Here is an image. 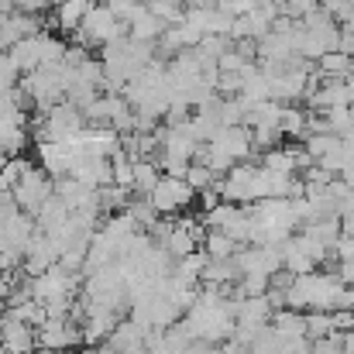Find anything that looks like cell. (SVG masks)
<instances>
[{
	"instance_id": "5bb4252c",
	"label": "cell",
	"mask_w": 354,
	"mask_h": 354,
	"mask_svg": "<svg viewBox=\"0 0 354 354\" xmlns=\"http://www.w3.org/2000/svg\"><path fill=\"white\" fill-rule=\"evenodd\" d=\"M165 28H169V24H165L162 17H155V14L141 3V10L127 21V38H134V41H151V45H155Z\"/></svg>"
},
{
	"instance_id": "7bdbcfd3",
	"label": "cell",
	"mask_w": 354,
	"mask_h": 354,
	"mask_svg": "<svg viewBox=\"0 0 354 354\" xmlns=\"http://www.w3.org/2000/svg\"><path fill=\"white\" fill-rule=\"evenodd\" d=\"M354 214V189H348L344 196H337V217H351Z\"/></svg>"
},
{
	"instance_id": "816d5d0a",
	"label": "cell",
	"mask_w": 354,
	"mask_h": 354,
	"mask_svg": "<svg viewBox=\"0 0 354 354\" xmlns=\"http://www.w3.org/2000/svg\"><path fill=\"white\" fill-rule=\"evenodd\" d=\"M55 3H62V0H52V7H55Z\"/></svg>"
},
{
	"instance_id": "8d00e7d4",
	"label": "cell",
	"mask_w": 354,
	"mask_h": 354,
	"mask_svg": "<svg viewBox=\"0 0 354 354\" xmlns=\"http://www.w3.org/2000/svg\"><path fill=\"white\" fill-rule=\"evenodd\" d=\"M310 354H344V348H341V334L330 330L327 337H317V341L310 344Z\"/></svg>"
},
{
	"instance_id": "f35d334b",
	"label": "cell",
	"mask_w": 354,
	"mask_h": 354,
	"mask_svg": "<svg viewBox=\"0 0 354 354\" xmlns=\"http://www.w3.org/2000/svg\"><path fill=\"white\" fill-rule=\"evenodd\" d=\"M244 66H248V59H244V55L237 52L234 45H231V48H227V52H224V55L217 59V69H224V73H241Z\"/></svg>"
},
{
	"instance_id": "30bf717a",
	"label": "cell",
	"mask_w": 354,
	"mask_h": 354,
	"mask_svg": "<svg viewBox=\"0 0 354 354\" xmlns=\"http://www.w3.org/2000/svg\"><path fill=\"white\" fill-rule=\"evenodd\" d=\"M38 31H45V21H41L38 14H28V10H10V14L0 21V38H3V45H14V41H21V38L38 35Z\"/></svg>"
},
{
	"instance_id": "4dcf8cb0",
	"label": "cell",
	"mask_w": 354,
	"mask_h": 354,
	"mask_svg": "<svg viewBox=\"0 0 354 354\" xmlns=\"http://www.w3.org/2000/svg\"><path fill=\"white\" fill-rule=\"evenodd\" d=\"M214 172L203 165V162H189V169H186V183L193 186V193H203V189H210L214 186Z\"/></svg>"
},
{
	"instance_id": "8992f818",
	"label": "cell",
	"mask_w": 354,
	"mask_h": 354,
	"mask_svg": "<svg viewBox=\"0 0 354 354\" xmlns=\"http://www.w3.org/2000/svg\"><path fill=\"white\" fill-rule=\"evenodd\" d=\"M52 193H55V179H52L41 165H28L24 176H21V179L14 183V189H10L14 203H17L24 214H35V210L41 207V200L52 196Z\"/></svg>"
},
{
	"instance_id": "484cf974",
	"label": "cell",
	"mask_w": 354,
	"mask_h": 354,
	"mask_svg": "<svg viewBox=\"0 0 354 354\" xmlns=\"http://www.w3.org/2000/svg\"><path fill=\"white\" fill-rule=\"evenodd\" d=\"M111 176H114V186H124V189L134 186V158L124 148L111 155Z\"/></svg>"
},
{
	"instance_id": "836d02e7",
	"label": "cell",
	"mask_w": 354,
	"mask_h": 354,
	"mask_svg": "<svg viewBox=\"0 0 354 354\" xmlns=\"http://www.w3.org/2000/svg\"><path fill=\"white\" fill-rule=\"evenodd\" d=\"M320 7L337 21V24H348L351 21V14H354V3L351 0H320Z\"/></svg>"
},
{
	"instance_id": "2e32d148",
	"label": "cell",
	"mask_w": 354,
	"mask_h": 354,
	"mask_svg": "<svg viewBox=\"0 0 354 354\" xmlns=\"http://www.w3.org/2000/svg\"><path fill=\"white\" fill-rule=\"evenodd\" d=\"M313 66H317L320 80H344V76L354 73V55L341 52V48H330V52H324Z\"/></svg>"
},
{
	"instance_id": "7402d4cb",
	"label": "cell",
	"mask_w": 354,
	"mask_h": 354,
	"mask_svg": "<svg viewBox=\"0 0 354 354\" xmlns=\"http://www.w3.org/2000/svg\"><path fill=\"white\" fill-rule=\"evenodd\" d=\"M162 244H165V251H169L172 258H186L189 251H196V248H200V241L189 234V227H186L183 221H176V227L169 231V237H165Z\"/></svg>"
},
{
	"instance_id": "7dc6e473",
	"label": "cell",
	"mask_w": 354,
	"mask_h": 354,
	"mask_svg": "<svg viewBox=\"0 0 354 354\" xmlns=\"http://www.w3.org/2000/svg\"><path fill=\"white\" fill-rule=\"evenodd\" d=\"M183 7H214V0H183Z\"/></svg>"
},
{
	"instance_id": "ee69618b",
	"label": "cell",
	"mask_w": 354,
	"mask_h": 354,
	"mask_svg": "<svg viewBox=\"0 0 354 354\" xmlns=\"http://www.w3.org/2000/svg\"><path fill=\"white\" fill-rule=\"evenodd\" d=\"M337 179H341V183H344L348 189H354V162H348V165H344V169L337 172Z\"/></svg>"
},
{
	"instance_id": "44dd1931",
	"label": "cell",
	"mask_w": 354,
	"mask_h": 354,
	"mask_svg": "<svg viewBox=\"0 0 354 354\" xmlns=\"http://www.w3.org/2000/svg\"><path fill=\"white\" fill-rule=\"evenodd\" d=\"M158 176H162V169L155 165V158H134V186H131V193L148 196L155 189Z\"/></svg>"
},
{
	"instance_id": "3957f363",
	"label": "cell",
	"mask_w": 354,
	"mask_h": 354,
	"mask_svg": "<svg viewBox=\"0 0 354 354\" xmlns=\"http://www.w3.org/2000/svg\"><path fill=\"white\" fill-rule=\"evenodd\" d=\"M35 231H38V227H35V217L24 214L17 203L0 207V254L21 261V254H24L28 241L35 237Z\"/></svg>"
},
{
	"instance_id": "d590c367",
	"label": "cell",
	"mask_w": 354,
	"mask_h": 354,
	"mask_svg": "<svg viewBox=\"0 0 354 354\" xmlns=\"http://www.w3.org/2000/svg\"><path fill=\"white\" fill-rule=\"evenodd\" d=\"M141 3H145V0H104V7H107L114 17H120V21H131V17L141 10Z\"/></svg>"
},
{
	"instance_id": "52a82bcc",
	"label": "cell",
	"mask_w": 354,
	"mask_h": 354,
	"mask_svg": "<svg viewBox=\"0 0 354 354\" xmlns=\"http://www.w3.org/2000/svg\"><path fill=\"white\" fill-rule=\"evenodd\" d=\"M83 155H86V151H83L80 141H41V145H38V165H41L52 179L69 176Z\"/></svg>"
},
{
	"instance_id": "ab89813d",
	"label": "cell",
	"mask_w": 354,
	"mask_h": 354,
	"mask_svg": "<svg viewBox=\"0 0 354 354\" xmlns=\"http://www.w3.org/2000/svg\"><path fill=\"white\" fill-rule=\"evenodd\" d=\"M310 337L306 334H292V337H282V354H310Z\"/></svg>"
},
{
	"instance_id": "6da1fadb",
	"label": "cell",
	"mask_w": 354,
	"mask_h": 354,
	"mask_svg": "<svg viewBox=\"0 0 354 354\" xmlns=\"http://www.w3.org/2000/svg\"><path fill=\"white\" fill-rule=\"evenodd\" d=\"M38 124H35V145H41V141H76L80 138V131L86 127V118H83V111L76 107V104H69V100H59V104H52L45 114H35Z\"/></svg>"
},
{
	"instance_id": "8fae6325",
	"label": "cell",
	"mask_w": 354,
	"mask_h": 354,
	"mask_svg": "<svg viewBox=\"0 0 354 354\" xmlns=\"http://www.w3.org/2000/svg\"><path fill=\"white\" fill-rule=\"evenodd\" d=\"M69 176H76V179L86 183L90 189H100V186H111V183H114V176H111V158H107V155H90V151L76 162V169H73Z\"/></svg>"
},
{
	"instance_id": "277c9868",
	"label": "cell",
	"mask_w": 354,
	"mask_h": 354,
	"mask_svg": "<svg viewBox=\"0 0 354 354\" xmlns=\"http://www.w3.org/2000/svg\"><path fill=\"white\" fill-rule=\"evenodd\" d=\"M35 341L41 351H69L76 344H83V330H80V320L73 317H45L38 327H35Z\"/></svg>"
},
{
	"instance_id": "ffe728a7",
	"label": "cell",
	"mask_w": 354,
	"mask_h": 354,
	"mask_svg": "<svg viewBox=\"0 0 354 354\" xmlns=\"http://www.w3.org/2000/svg\"><path fill=\"white\" fill-rule=\"evenodd\" d=\"M306 114H310V111H303V107H296V104H282V114H279L282 138L303 141V138H306Z\"/></svg>"
},
{
	"instance_id": "4316f807",
	"label": "cell",
	"mask_w": 354,
	"mask_h": 354,
	"mask_svg": "<svg viewBox=\"0 0 354 354\" xmlns=\"http://www.w3.org/2000/svg\"><path fill=\"white\" fill-rule=\"evenodd\" d=\"M324 120H327V131H334V134H351L354 131V107L351 104H341V107H330V111H324Z\"/></svg>"
},
{
	"instance_id": "e0dca14e",
	"label": "cell",
	"mask_w": 354,
	"mask_h": 354,
	"mask_svg": "<svg viewBox=\"0 0 354 354\" xmlns=\"http://www.w3.org/2000/svg\"><path fill=\"white\" fill-rule=\"evenodd\" d=\"M31 217H35V227H38V231H52L55 224H62V221L69 217V207L52 193V196H45V200H41V207H38Z\"/></svg>"
},
{
	"instance_id": "60d3db41",
	"label": "cell",
	"mask_w": 354,
	"mask_h": 354,
	"mask_svg": "<svg viewBox=\"0 0 354 354\" xmlns=\"http://www.w3.org/2000/svg\"><path fill=\"white\" fill-rule=\"evenodd\" d=\"M330 324L334 330H354V310H330Z\"/></svg>"
},
{
	"instance_id": "4fadbf2b",
	"label": "cell",
	"mask_w": 354,
	"mask_h": 354,
	"mask_svg": "<svg viewBox=\"0 0 354 354\" xmlns=\"http://www.w3.org/2000/svg\"><path fill=\"white\" fill-rule=\"evenodd\" d=\"M90 7H93V0H62V3L52 7L48 24H52L55 31H62V35H73V31L83 24V17H86Z\"/></svg>"
},
{
	"instance_id": "bcb514c9",
	"label": "cell",
	"mask_w": 354,
	"mask_h": 354,
	"mask_svg": "<svg viewBox=\"0 0 354 354\" xmlns=\"http://www.w3.org/2000/svg\"><path fill=\"white\" fill-rule=\"evenodd\" d=\"M344 90H348V104L354 107V73L351 76H344Z\"/></svg>"
},
{
	"instance_id": "d6986e66",
	"label": "cell",
	"mask_w": 354,
	"mask_h": 354,
	"mask_svg": "<svg viewBox=\"0 0 354 354\" xmlns=\"http://www.w3.org/2000/svg\"><path fill=\"white\" fill-rule=\"evenodd\" d=\"M241 248L234 237H227L224 231H207L203 241H200V251L214 261H224V258H234V251Z\"/></svg>"
},
{
	"instance_id": "ac0fdd59",
	"label": "cell",
	"mask_w": 354,
	"mask_h": 354,
	"mask_svg": "<svg viewBox=\"0 0 354 354\" xmlns=\"http://www.w3.org/2000/svg\"><path fill=\"white\" fill-rule=\"evenodd\" d=\"M268 324H272V327H275L282 337L306 334V310H289V306H282V310H272Z\"/></svg>"
},
{
	"instance_id": "f907efd6",
	"label": "cell",
	"mask_w": 354,
	"mask_h": 354,
	"mask_svg": "<svg viewBox=\"0 0 354 354\" xmlns=\"http://www.w3.org/2000/svg\"><path fill=\"white\" fill-rule=\"evenodd\" d=\"M258 3H275V7H282V0H258Z\"/></svg>"
},
{
	"instance_id": "1f68e13d",
	"label": "cell",
	"mask_w": 354,
	"mask_h": 354,
	"mask_svg": "<svg viewBox=\"0 0 354 354\" xmlns=\"http://www.w3.org/2000/svg\"><path fill=\"white\" fill-rule=\"evenodd\" d=\"M237 289H241V296H265V289H268V275H254V272H248V275L237 279Z\"/></svg>"
},
{
	"instance_id": "cb8c5ba5",
	"label": "cell",
	"mask_w": 354,
	"mask_h": 354,
	"mask_svg": "<svg viewBox=\"0 0 354 354\" xmlns=\"http://www.w3.org/2000/svg\"><path fill=\"white\" fill-rule=\"evenodd\" d=\"M261 165L272 169V172H296V151H292V145L289 148H282V145L265 148V162Z\"/></svg>"
},
{
	"instance_id": "d6a6232c",
	"label": "cell",
	"mask_w": 354,
	"mask_h": 354,
	"mask_svg": "<svg viewBox=\"0 0 354 354\" xmlns=\"http://www.w3.org/2000/svg\"><path fill=\"white\" fill-rule=\"evenodd\" d=\"M214 90H217L221 97H237V93H241V73H224V69H217Z\"/></svg>"
},
{
	"instance_id": "5b68a950",
	"label": "cell",
	"mask_w": 354,
	"mask_h": 354,
	"mask_svg": "<svg viewBox=\"0 0 354 354\" xmlns=\"http://www.w3.org/2000/svg\"><path fill=\"white\" fill-rule=\"evenodd\" d=\"M148 200H151V207H155L158 217H176L179 210H186V207L196 200V193H193V186H189L186 179H179V176H158V183H155V189L148 193Z\"/></svg>"
},
{
	"instance_id": "c3c4849f",
	"label": "cell",
	"mask_w": 354,
	"mask_h": 354,
	"mask_svg": "<svg viewBox=\"0 0 354 354\" xmlns=\"http://www.w3.org/2000/svg\"><path fill=\"white\" fill-rule=\"evenodd\" d=\"M10 10H14V0H0V21H3Z\"/></svg>"
},
{
	"instance_id": "7a4b0ae2",
	"label": "cell",
	"mask_w": 354,
	"mask_h": 354,
	"mask_svg": "<svg viewBox=\"0 0 354 354\" xmlns=\"http://www.w3.org/2000/svg\"><path fill=\"white\" fill-rule=\"evenodd\" d=\"M124 35H127V21L114 17L104 3H93V7L86 10L83 24L73 31L76 45H83V48H100V45H107V41H114V38H124Z\"/></svg>"
},
{
	"instance_id": "f1b7e54d",
	"label": "cell",
	"mask_w": 354,
	"mask_h": 354,
	"mask_svg": "<svg viewBox=\"0 0 354 354\" xmlns=\"http://www.w3.org/2000/svg\"><path fill=\"white\" fill-rule=\"evenodd\" d=\"M330 330H334V324H330V313L327 310H306V337L310 341L327 337Z\"/></svg>"
},
{
	"instance_id": "f546056e",
	"label": "cell",
	"mask_w": 354,
	"mask_h": 354,
	"mask_svg": "<svg viewBox=\"0 0 354 354\" xmlns=\"http://www.w3.org/2000/svg\"><path fill=\"white\" fill-rule=\"evenodd\" d=\"M31 162L28 158H21V155H10L3 165H0V189H14V183L24 176V169H28Z\"/></svg>"
},
{
	"instance_id": "e575fe53",
	"label": "cell",
	"mask_w": 354,
	"mask_h": 354,
	"mask_svg": "<svg viewBox=\"0 0 354 354\" xmlns=\"http://www.w3.org/2000/svg\"><path fill=\"white\" fill-rule=\"evenodd\" d=\"M248 131H251V145L254 148H272V145L282 141V131L279 127H248Z\"/></svg>"
},
{
	"instance_id": "9c48e42d",
	"label": "cell",
	"mask_w": 354,
	"mask_h": 354,
	"mask_svg": "<svg viewBox=\"0 0 354 354\" xmlns=\"http://www.w3.org/2000/svg\"><path fill=\"white\" fill-rule=\"evenodd\" d=\"M0 348L7 354H35L38 341H35V327L3 313L0 317Z\"/></svg>"
},
{
	"instance_id": "681fc988",
	"label": "cell",
	"mask_w": 354,
	"mask_h": 354,
	"mask_svg": "<svg viewBox=\"0 0 354 354\" xmlns=\"http://www.w3.org/2000/svg\"><path fill=\"white\" fill-rule=\"evenodd\" d=\"M124 354H151V351H148L145 344H134V348H127V351H124Z\"/></svg>"
},
{
	"instance_id": "74e56055",
	"label": "cell",
	"mask_w": 354,
	"mask_h": 354,
	"mask_svg": "<svg viewBox=\"0 0 354 354\" xmlns=\"http://www.w3.org/2000/svg\"><path fill=\"white\" fill-rule=\"evenodd\" d=\"M317 7H320V0H282L279 10H282L286 17H296V21H299L303 14H310V10H317Z\"/></svg>"
},
{
	"instance_id": "83f0119b",
	"label": "cell",
	"mask_w": 354,
	"mask_h": 354,
	"mask_svg": "<svg viewBox=\"0 0 354 354\" xmlns=\"http://www.w3.org/2000/svg\"><path fill=\"white\" fill-rule=\"evenodd\" d=\"M231 24H234V14H227L224 7H207V21H203V31L207 35H231Z\"/></svg>"
},
{
	"instance_id": "d4e9b609",
	"label": "cell",
	"mask_w": 354,
	"mask_h": 354,
	"mask_svg": "<svg viewBox=\"0 0 354 354\" xmlns=\"http://www.w3.org/2000/svg\"><path fill=\"white\" fill-rule=\"evenodd\" d=\"M124 210H127V214L134 217V224H138L141 231H148V227H151V224L158 221V214H155L151 200H148V196H138V193H134V196L127 200V207H124Z\"/></svg>"
},
{
	"instance_id": "9a60e30c",
	"label": "cell",
	"mask_w": 354,
	"mask_h": 354,
	"mask_svg": "<svg viewBox=\"0 0 354 354\" xmlns=\"http://www.w3.org/2000/svg\"><path fill=\"white\" fill-rule=\"evenodd\" d=\"M7 62L24 76V73H35L38 66H41V59H38V41H35V35L31 38H21V41H14V45H7Z\"/></svg>"
},
{
	"instance_id": "603a6c76",
	"label": "cell",
	"mask_w": 354,
	"mask_h": 354,
	"mask_svg": "<svg viewBox=\"0 0 354 354\" xmlns=\"http://www.w3.org/2000/svg\"><path fill=\"white\" fill-rule=\"evenodd\" d=\"M35 41H38V59H41V66H55V62H62V55H66V41H62L59 35L38 31Z\"/></svg>"
},
{
	"instance_id": "f6af8a7d",
	"label": "cell",
	"mask_w": 354,
	"mask_h": 354,
	"mask_svg": "<svg viewBox=\"0 0 354 354\" xmlns=\"http://www.w3.org/2000/svg\"><path fill=\"white\" fill-rule=\"evenodd\" d=\"M341 334V330H337ZM341 348H344V354H354V330H344L341 334Z\"/></svg>"
},
{
	"instance_id": "ba28073f",
	"label": "cell",
	"mask_w": 354,
	"mask_h": 354,
	"mask_svg": "<svg viewBox=\"0 0 354 354\" xmlns=\"http://www.w3.org/2000/svg\"><path fill=\"white\" fill-rule=\"evenodd\" d=\"M52 265H59V248H55V241L45 234V231H35V237L28 241V248H24V254H21V268H24V275H41V272H48Z\"/></svg>"
},
{
	"instance_id": "b9f144b4",
	"label": "cell",
	"mask_w": 354,
	"mask_h": 354,
	"mask_svg": "<svg viewBox=\"0 0 354 354\" xmlns=\"http://www.w3.org/2000/svg\"><path fill=\"white\" fill-rule=\"evenodd\" d=\"M48 7H52V0H14V10H28V14H41Z\"/></svg>"
},
{
	"instance_id": "7c38bea8",
	"label": "cell",
	"mask_w": 354,
	"mask_h": 354,
	"mask_svg": "<svg viewBox=\"0 0 354 354\" xmlns=\"http://www.w3.org/2000/svg\"><path fill=\"white\" fill-rule=\"evenodd\" d=\"M268 317H272V306H268L265 296H241V299H234L237 327H254V330H261V327L268 324Z\"/></svg>"
}]
</instances>
